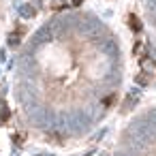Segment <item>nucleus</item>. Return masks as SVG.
Here are the masks:
<instances>
[{
  "label": "nucleus",
  "instance_id": "nucleus-2",
  "mask_svg": "<svg viewBox=\"0 0 156 156\" xmlns=\"http://www.w3.org/2000/svg\"><path fill=\"white\" fill-rule=\"evenodd\" d=\"M128 28L133 32H141V22H139L137 15H128Z\"/></svg>",
  "mask_w": 156,
  "mask_h": 156
},
{
  "label": "nucleus",
  "instance_id": "nucleus-10",
  "mask_svg": "<svg viewBox=\"0 0 156 156\" xmlns=\"http://www.w3.org/2000/svg\"><path fill=\"white\" fill-rule=\"evenodd\" d=\"M103 103H105V107H109V105H111V103H113V96H107V98H105V101H103Z\"/></svg>",
  "mask_w": 156,
  "mask_h": 156
},
{
  "label": "nucleus",
  "instance_id": "nucleus-6",
  "mask_svg": "<svg viewBox=\"0 0 156 156\" xmlns=\"http://www.w3.org/2000/svg\"><path fill=\"white\" fill-rule=\"evenodd\" d=\"M133 54H137V56H143V45H141V43H135V47H133Z\"/></svg>",
  "mask_w": 156,
  "mask_h": 156
},
{
  "label": "nucleus",
  "instance_id": "nucleus-7",
  "mask_svg": "<svg viewBox=\"0 0 156 156\" xmlns=\"http://www.w3.org/2000/svg\"><path fill=\"white\" fill-rule=\"evenodd\" d=\"M13 143L22 145V143H24V135H22V133H20V135H13Z\"/></svg>",
  "mask_w": 156,
  "mask_h": 156
},
{
  "label": "nucleus",
  "instance_id": "nucleus-9",
  "mask_svg": "<svg viewBox=\"0 0 156 156\" xmlns=\"http://www.w3.org/2000/svg\"><path fill=\"white\" fill-rule=\"evenodd\" d=\"M81 2H83V0H66V5H69V7H79Z\"/></svg>",
  "mask_w": 156,
  "mask_h": 156
},
{
  "label": "nucleus",
  "instance_id": "nucleus-5",
  "mask_svg": "<svg viewBox=\"0 0 156 156\" xmlns=\"http://www.w3.org/2000/svg\"><path fill=\"white\" fill-rule=\"evenodd\" d=\"M7 120H9V109L5 103H0V124H5Z\"/></svg>",
  "mask_w": 156,
  "mask_h": 156
},
{
  "label": "nucleus",
  "instance_id": "nucleus-1",
  "mask_svg": "<svg viewBox=\"0 0 156 156\" xmlns=\"http://www.w3.org/2000/svg\"><path fill=\"white\" fill-rule=\"evenodd\" d=\"M139 66H141V71H145V73H150V75L156 73V62H154L150 56H145V54L139 56Z\"/></svg>",
  "mask_w": 156,
  "mask_h": 156
},
{
  "label": "nucleus",
  "instance_id": "nucleus-4",
  "mask_svg": "<svg viewBox=\"0 0 156 156\" xmlns=\"http://www.w3.org/2000/svg\"><path fill=\"white\" fill-rule=\"evenodd\" d=\"M135 81H137L139 86H147V83H150V73H145V71L139 73V75L135 77Z\"/></svg>",
  "mask_w": 156,
  "mask_h": 156
},
{
  "label": "nucleus",
  "instance_id": "nucleus-3",
  "mask_svg": "<svg viewBox=\"0 0 156 156\" xmlns=\"http://www.w3.org/2000/svg\"><path fill=\"white\" fill-rule=\"evenodd\" d=\"M22 34H24V28L13 30V32H11V37H9V45H17V43L22 41Z\"/></svg>",
  "mask_w": 156,
  "mask_h": 156
},
{
  "label": "nucleus",
  "instance_id": "nucleus-8",
  "mask_svg": "<svg viewBox=\"0 0 156 156\" xmlns=\"http://www.w3.org/2000/svg\"><path fill=\"white\" fill-rule=\"evenodd\" d=\"M22 13H24V15H34L37 11H34L32 7H24V9H22Z\"/></svg>",
  "mask_w": 156,
  "mask_h": 156
}]
</instances>
